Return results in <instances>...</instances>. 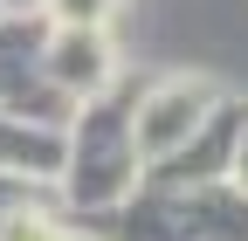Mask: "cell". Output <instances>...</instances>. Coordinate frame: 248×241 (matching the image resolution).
<instances>
[{"instance_id":"6da1fadb","label":"cell","mask_w":248,"mask_h":241,"mask_svg":"<svg viewBox=\"0 0 248 241\" xmlns=\"http://www.w3.org/2000/svg\"><path fill=\"white\" fill-rule=\"evenodd\" d=\"M138 90H145V76H117L104 97L76 104L69 131H62V172H55V186H62V200H69V214L110 221L117 207L145 186V159H138V145H131Z\"/></svg>"},{"instance_id":"7a4b0ae2","label":"cell","mask_w":248,"mask_h":241,"mask_svg":"<svg viewBox=\"0 0 248 241\" xmlns=\"http://www.w3.org/2000/svg\"><path fill=\"white\" fill-rule=\"evenodd\" d=\"M104 241H248V200L234 186H138L117 214L97 227Z\"/></svg>"},{"instance_id":"3957f363","label":"cell","mask_w":248,"mask_h":241,"mask_svg":"<svg viewBox=\"0 0 248 241\" xmlns=\"http://www.w3.org/2000/svg\"><path fill=\"white\" fill-rule=\"evenodd\" d=\"M221 97H228V90L214 83V76H159V83H145L138 90V110H131V145H138L145 172L159 166V159H172L179 145L214 117Z\"/></svg>"},{"instance_id":"277c9868","label":"cell","mask_w":248,"mask_h":241,"mask_svg":"<svg viewBox=\"0 0 248 241\" xmlns=\"http://www.w3.org/2000/svg\"><path fill=\"white\" fill-rule=\"evenodd\" d=\"M124 76V55L110 28H48L42 42V83L69 104H90Z\"/></svg>"},{"instance_id":"5b68a950","label":"cell","mask_w":248,"mask_h":241,"mask_svg":"<svg viewBox=\"0 0 248 241\" xmlns=\"http://www.w3.org/2000/svg\"><path fill=\"white\" fill-rule=\"evenodd\" d=\"M241 97H221L214 117L179 145L172 159H159L145 172V186H172V193H200V186H228V166H234V138H241Z\"/></svg>"},{"instance_id":"8992f818","label":"cell","mask_w":248,"mask_h":241,"mask_svg":"<svg viewBox=\"0 0 248 241\" xmlns=\"http://www.w3.org/2000/svg\"><path fill=\"white\" fill-rule=\"evenodd\" d=\"M0 172H21V179H48L62 172V138H48V131H21V124H7L0 117Z\"/></svg>"},{"instance_id":"52a82bcc","label":"cell","mask_w":248,"mask_h":241,"mask_svg":"<svg viewBox=\"0 0 248 241\" xmlns=\"http://www.w3.org/2000/svg\"><path fill=\"white\" fill-rule=\"evenodd\" d=\"M28 214H48V186L42 179H21V172H0V234Z\"/></svg>"},{"instance_id":"ba28073f","label":"cell","mask_w":248,"mask_h":241,"mask_svg":"<svg viewBox=\"0 0 248 241\" xmlns=\"http://www.w3.org/2000/svg\"><path fill=\"white\" fill-rule=\"evenodd\" d=\"M110 14H117V0H48L42 7L48 28H110Z\"/></svg>"},{"instance_id":"9c48e42d","label":"cell","mask_w":248,"mask_h":241,"mask_svg":"<svg viewBox=\"0 0 248 241\" xmlns=\"http://www.w3.org/2000/svg\"><path fill=\"white\" fill-rule=\"evenodd\" d=\"M228 186L248 200V110H241V138H234V166H228Z\"/></svg>"},{"instance_id":"30bf717a","label":"cell","mask_w":248,"mask_h":241,"mask_svg":"<svg viewBox=\"0 0 248 241\" xmlns=\"http://www.w3.org/2000/svg\"><path fill=\"white\" fill-rule=\"evenodd\" d=\"M48 0H0V21H42Z\"/></svg>"},{"instance_id":"8fae6325","label":"cell","mask_w":248,"mask_h":241,"mask_svg":"<svg viewBox=\"0 0 248 241\" xmlns=\"http://www.w3.org/2000/svg\"><path fill=\"white\" fill-rule=\"evenodd\" d=\"M48 241H104V234H90V227H55Z\"/></svg>"}]
</instances>
